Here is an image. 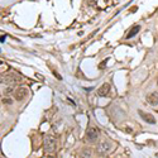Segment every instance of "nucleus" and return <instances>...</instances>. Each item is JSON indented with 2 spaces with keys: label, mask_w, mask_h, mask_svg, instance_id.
<instances>
[{
  "label": "nucleus",
  "mask_w": 158,
  "mask_h": 158,
  "mask_svg": "<svg viewBox=\"0 0 158 158\" xmlns=\"http://www.w3.org/2000/svg\"><path fill=\"white\" fill-rule=\"evenodd\" d=\"M56 138L53 135H46L44 138V149L46 152L51 153V152H53L56 149Z\"/></svg>",
  "instance_id": "1"
},
{
  "label": "nucleus",
  "mask_w": 158,
  "mask_h": 158,
  "mask_svg": "<svg viewBox=\"0 0 158 158\" xmlns=\"http://www.w3.org/2000/svg\"><path fill=\"white\" fill-rule=\"evenodd\" d=\"M99 137V130L95 128V127H90L86 131V139L90 142V143H94Z\"/></svg>",
  "instance_id": "2"
},
{
  "label": "nucleus",
  "mask_w": 158,
  "mask_h": 158,
  "mask_svg": "<svg viewBox=\"0 0 158 158\" xmlns=\"http://www.w3.org/2000/svg\"><path fill=\"white\" fill-rule=\"evenodd\" d=\"M138 114H139V116H140L147 124H156V118H154L152 114L144 113V111H142V110H138Z\"/></svg>",
  "instance_id": "3"
},
{
  "label": "nucleus",
  "mask_w": 158,
  "mask_h": 158,
  "mask_svg": "<svg viewBox=\"0 0 158 158\" xmlns=\"http://www.w3.org/2000/svg\"><path fill=\"white\" fill-rule=\"evenodd\" d=\"M111 144L108 142V140H104V142H101L100 144H99V146H98V152L99 153H106V152H109L110 149H111Z\"/></svg>",
  "instance_id": "4"
},
{
  "label": "nucleus",
  "mask_w": 158,
  "mask_h": 158,
  "mask_svg": "<svg viewBox=\"0 0 158 158\" xmlns=\"http://www.w3.org/2000/svg\"><path fill=\"white\" fill-rule=\"evenodd\" d=\"M147 102L149 105H152V106H156V105H158V93H149L146 98Z\"/></svg>",
  "instance_id": "5"
},
{
  "label": "nucleus",
  "mask_w": 158,
  "mask_h": 158,
  "mask_svg": "<svg viewBox=\"0 0 158 158\" xmlns=\"http://www.w3.org/2000/svg\"><path fill=\"white\" fill-rule=\"evenodd\" d=\"M110 93V85L109 84H104L99 90H98V95L100 98H105V96H108Z\"/></svg>",
  "instance_id": "6"
},
{
  "label": "nucleus",
  "mask_w": 158,
  "mask_h": 158,
  "mask_svg": "<svg viewBox=\"0 0 158 158\" xmlns=\"http://www.w3.org/2000/svg\"><path fill=\"white\" fill-rule=\"evenodd\" d=\"M27 94H28V90H27V89L20 87V89H18V90H17V93H15V99H17V100H19V101H22L25 96H27Z\"/></svg>",
  "instance_id": "7"
},
{
  "label": "nucleus",
  "mask_w": 158,
  "mask_h": 158,
  "mask_svg": "<svg viewBox=\"0 0 158 158\" xmlns=\"http://www.w3.org/2000/svg\"><path fill=\"white\" fill-rule=\"evenodd\" d=\"M139 31H140V25H134V27L129 31V33L127 34V38H128V39L133 38L134 35H137V34L139 33Z\"/></svg>",
  "instance_id": "8"
},
{
  "label": "nucleus",
  "mask_w": 158,
  "mask_h": 158,
  "mask_svg": "<svg viewBox=\"0 0 158 158\" xmlns=\"http://www.w3.org/2000/svg\"><path fill=\"white\" fill-rule=\"evenodd\" d=\"M5 39H6V35H2V38H0V41H2V43L5 42Z\"/></svg>",
  "instance_id": "9"
},
{
  "label": "nucleus",
  "mask_w": 158,
  "mask_h": 158,
  "mask_svg": "<svg viewBox=\"0 0 158 158\" xmlns=\"http://www.w3.org/2000/svg\"><path fill=\"white\" fill-rule=\"evenodd\" d=\"M84 156H85V157H90L91 154H90V152H87V151H86V152L84 153Z\"/></svg>",
  "instance_id": "10"
}]
</instances>
